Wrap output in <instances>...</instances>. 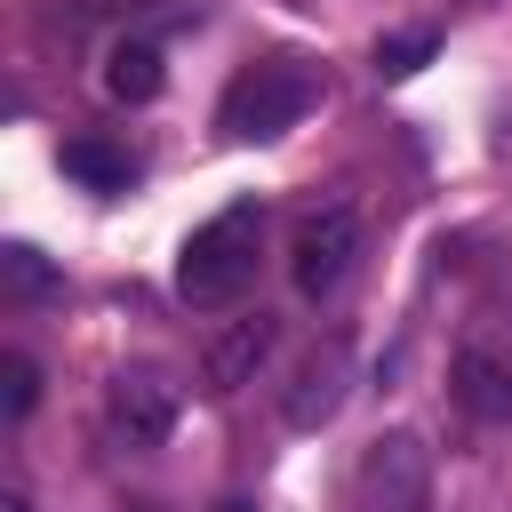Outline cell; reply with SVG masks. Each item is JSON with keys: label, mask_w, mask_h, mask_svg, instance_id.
I'll list each match as a JSON object with an SVG mask.
<instances>
[{"label": "cell", "mask_w": 512, "mask_h": 512, "mask_svg": "<svg viewBox=\"0 0 512 512\" xmlns=\"http://www.w3.org/2000/svg\"><path fill=\"white\" fill-rule=\"evenodd\" d=\"M256 256H264V200H232V208H216L208 224L184 232V248H176V296L192 312H224L256 280Z\"/></svg>", "instance_id": "6da1fadb"}, {"label": "cell", "mask_w": 512, "mask_h": 512, "mask_svg": "<svg viewBox=\"0 0 512 512\" xmlns=\"http://www.w3.org/2000/svg\"><path fill=\"white\" fill-rule=\"evenodd\" d=\"M312 104H320V72H312L304 56H256V64L232 72V88H224V104H216V128H224L232 144H272V136H288Z\"/></svg>", "instance_id": "7a4b0ae2"}, {"label": "cell", "mask_w": 512, "mask_h": 512, "mask_svg": "<svg viewBox=\"0 0 512 512\" xmlns=\"http://www.w3.org/2000/svg\"><path fill=\"white\" fill-rule=\"evenodd\" d=\"M448 400L472 424H512V320L504 312H472L448 344Z\"/></svg>", "instance_id": "3957f363"}, {"label": "cell", "mask_w": 512, "mask_h": 512, "mask_svg": "<svg viewBox=\"0 0 512 512\" xmlns=\"http://www.w3.org/2000/svg\"><path fill=\"white\" fill-rule=\"evenodd\" d=\"M336 512H432V448H424V432H408V424L376 432L352 456Z\"/></svg>", "instance_id": "277c9868"}, {"label": "cell", "mask_w": 512, "mask_h": 512, "mask_svg": "<svg viewBox=\"0 0 512 512\" xmlns=\"http://www.w3.org/2000/svg\"><path fill=\"white\" fill-rule=\"evenodd\" d=\"M360 264V208L352 200H312L288 232V288L304 304H328Z\"/></svg>", "instance_id": "5b68a950"}, {"label": "cell", "mask_w": 512, "mask_h": 512, "mask_svg": "<svg viewBox=\"0 0 512 512\" xmlns=\"http://www.w3.org/2000/svg\"><path fill=\"white\" fill-rule=\"evenodd\" d=\"M344 400H352V344L344 336H312L280 376V424L288 432H320V424L344 416Z\"/></svg>", "instance_id": "8992f818"}, {"label": "cell", "mask_w": 512, "mask_h": 512, "mask_svg": "<svg viewBox=\"0 0 512 512\" xmlns=\"http://www.w3.org/2000/svg\"><path fill=\"white\" fill-rule=\"evenodd\" d=\"M104 432H112L128 456L168 448V432H176V384L152 376V368H120V376L104 384Z\"/></svg>", "instance_id": "52a82bcc"}, {"label": "cell", "mask_w": 512, "mask_h": 512, "mask_svg": "<svg viewBox=\"0 0 512 512\" xmlns=\"http://www.w3.org/2000/svg\"><path fill=\"white\" fill-rule=\"evenodd\" d=\"M272 344H280V320H272V312H240V320H224V328L200 344V392H216V400L248 392V384L264 376Z\"/></svg>", "instance_id": "ba28073f"}, {"label": "cell", "mask_w": 512, "mask_h": 512, "mask_svg": "<svg viewBox=\"0 0 512 512\" xmlns=\"http://www.w3.org/2000/svg\"><path fill=\"white\" fill-rule=\"evenodd\" d=\"M160 48L152 40H112L104 48V96H120V104H152L160 96Z\"/></svg>", "instance_id": "9c48e42d"}, {"label": "cell", "mask_w": 512, "mask_h": 512, "mask_svg": "<svg viewBox=\"0 0 512 512\" xmlns=\"http://www.w3.org/2000/svg\"><path fill=\"white\" fill-rule=\"evenodd\" d=\"M0 296H8V304H56V296H64L56 256H40L32 240H8V248H0Z\"/></svg>", "instance_id": "30bf717a"}, {"label": "cell", "mask_w": 512, "mask_h": 512, "mask_svg": "<svg viewBox=\"0 0 512 512\" xmlns=\"http://www.w3.org/2000/svg\"><path fill=\"white\" fill-rule=\"evenodd\" d=\"M64 176H80L88 192H128V176H136V160L120 152V144H104V136H64Z\"/></svg>", "instance_id": "8fae6325"}, {"label": "cell", "mask_w": 512, "mask_h": 512, "mask_svg": "<svg viewBox=\"0 0 512 512\" xmlns=\"http://www.w3.org/2000/svg\"><path fill=\"white\" fill-rule=\"evenodd\" d=\"M432 56H440V32H432V24L384 32V40H376V80H416V72H424Z\"/></svg>", "instance_id": "7c38bea8"}, {"label": "cell", "mask_w": 512, "mask_h": 512, "mask_svg": "<svg viewBox=\"0 0 512 512\" xmlns=\"http://www.w3.org/2000/svg\"><path fill=\"white\" fill-rule=\"evenodd\" d=\"M0 408H8V424H24V416L40 408V368H32V352H0Z\"/></svg>", "instance_id": "4fadbf2b"}, {"label": "cell", "mask_w": 512, "mask_h": 512, "mask_svg": "<svg viewBox=\"0 0 512 512\" xmlns=\"http://www.w3.org/2000/svg\"><path fill=\"white\" fill-rule=\"evenodd\" d=\"M0 512H32V496L24 488H0Z\"/></svg>", "instance_id": "5bb4252c"}, {"label": "cell", "mask_w": 512, "mask_h": 512, "mask_svg": "<svg viewBox=\"0 0 512 512\" xmlns=\"http://www.w3.org/2000/svg\"><path fill=\"white\" fill-rule=\"evenodd\" d=\"M216 512H256V504H248V496H224V504H216Z\"/></svg>", "instance_id": "9a60e30c"}, {"label": "cell", "mask_w": 512, "mask_h": 512, "mask_svg": "<svg viewBox=\"0 0 512 512\" xmlns=\"http://www.w3.org/2000/svg\"><path fill=\"white\" fill-rule=\"evenodd\" d=\"M136 512H160V504H136Z\"/></svg>", "instance_id": "2e32d148"}]
</instances>
